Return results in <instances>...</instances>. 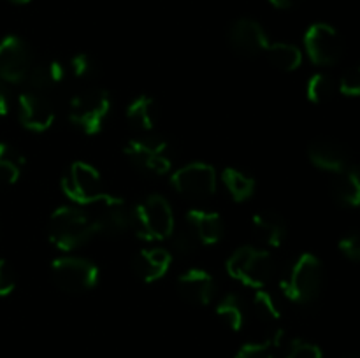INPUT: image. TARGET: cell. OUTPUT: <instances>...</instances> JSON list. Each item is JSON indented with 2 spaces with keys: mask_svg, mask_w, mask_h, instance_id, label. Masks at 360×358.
I'll return each mask as SVG.
<instances>
[{
  "mask_svg": "<svg viewBox=\"0 0 360 358\" xmlns=\"http://www.w3.org/2000/svg\"><path fill=\"white\" fill-rule=\"evenodd\" d=\"M97 234L94 216L77 207H58L49 218L48 237L62 251H72L86 244Z\"/></svg>",
  "mask_w": 360,
  "mask_h": 358,
  "instance_id": "6da1fadb",
  "label": "cell"
},
{
  "mask_svg": "<svg viewBox=\"0 0 360 358\" xmlns=\"http://www.w3.org/2000/svg\"><path fill=\"white\" fill-rule=\"evenodd\" d=\"M323 267L311 253L301 255L283 274L280 281L281 291L297 304H309L322 291Z\"/></svg>",
  "mask_w": 360,
  "mask_h": 358,
  "instance_id": "7a4b0ae2",
  "label": "cell"
},
{
  "mask_svg": "<svg viewBox=\"0 0 360 358\" xmlns=\"http://www.w3.org/2000/svg\"><path fill=\"white\" fill-rule=\"evenodd\" d=\"M227 272L245 286L262 290L273 279L274 272H276V263L267 249L245 246L229 258Z\"/></svg>",
  "mask_w": 360,
  "mask_h": 358,
  "instance_id": "3957f363",
  "label": "cell"
},
{
  "mask_svg": "<svg viewBox=\"0 0 360 358\" xmlns=\"http://www.w3.org/2000/svg\"><path fill=\"white\" fill-rule=\"evenodd\" d=\"M134 227L144 241H162L174 232V213L162 195H151L134 209Z\"/></svg>",
  "mask_w": 360,
  "mask_h": 358,
  "instance_id": "277c9868",
  "label": "cell"
},
{
  "mask_svg": "<svg viewBox=\"0 0 360 358\" xmlns=\"http://www.w3.org/2000/svg\"><path fill=\"white\" fill-rule=\"evenodd\" d=\"M109 111L111 100L108 91L101 88H88L72 97L69 104V119L86 135H95L104 126Z\"/></svg>",
  "mask_w": 360,
  "mask_h": 358,
  "instance_id": "5b68a950",
  "label": "cell"
},
{
  "mask_svg": "<svg viewBox=\"0 0 360 358\" xmlns=\"http://www.w3.org/2000/svg\"><path fill=\"white\" fill-rule=\"evenodd\" d=\"M62 190L72 202L79 206H94L112 197L111 193L105 192L97 168L84 161H76L70 165L62 179Z\"/></svg>",
  "mask_w": 360,
  "mask_h": 358,
  "instance_id": "8992f818",
  "label": "cell"
},
{
  "mask_svg": "<svg viewBox=\"0 0 360 358\" xmlns=\"http://www.w3.org/2000/svg\"><path fill=\"white\" fill-rule=\"evenodd\" d=\"M53 283L67 293H84L98 281L97 265L86 258L63 256L51 263Z\"/></svg>",
  "mask_w": 360,
  "mask_h": 358,
  "instance_id": "52a82bcc",
  "label": "cell"
},
{
  "mask_svg": "<svg viewBox=\"0 0 360 358\" xmlns=\"http://www.w3.org/2000/svg\"><path fill=\"white\" fill-rule=\"evenodd\" d=\"M125 154L143 171L162 175L171 171L172 151L167 140L160 137L134 139L125 144Z\"/></svg>",
  "mask_w": 360,
  "mask_h": 358,
  "instance_id": "ba28073f",
  "label": "cell"
},
{
  "mask_svg": "<svg viewBox=\"0 0 360 358\" xmlns=\"http://www.w3.org/2000/svg\"><path fill=\"white\" fill-rule=\"evenodd\" d=\"M171 185L179 195L186 199L204 200L217 192V171L211 165L200 161L188 164L172 174Z\"/></svg>",
  "mask_w": 360,
  "mask_h": 358,
  "instance_id": "9c48e42d",
  "label": "cell"
},
{
  "mask_svg": "<svg viewBox=\"0 0 360 358\" xmlns=\"http://www.w3.org/2000/svg\"><path fill=\"white\" fill-rule=\"evenodd\" d=\"M306 53L316 65H334L341 60L345 44L334 27L327 23H315L304 34Z\"/></svg>",
  "mask_w": 360,
  "mask_h": 358,
  "instance_id": "30bf717a",
  "label": "cell"
},
{
  "mask_svg": "<svg viewBox=\"0 0 360 358\" xmlns=\"http://www.w3.org/2000/svg\"><path fill=\"white\" fill-rule=\"evenodd\" d=\"M34 65L30 46L18 35H7L0 41V77L7 83L27 79Z\"/></svg>",
  "mask_w": 360,
  "mask_h": 358,
  "instance_id": "8fae6325",
  "label": "cell"
},
{
  "mask_svg": "<svg viewBox=\"0 0 360 358\" xmlns=\"http://www.w3.org/2000/svg\"><path fill=\"white\" fill-rule=\"evenodd\" d=\"M97 206H101L98 213L94 216L97 234L116 237L127 234L134 227V211H130L120 197L112 195L111 199L98 202Z\"/></svg>",
  "mask_w": 360,
  "mask_h": 358,
  "instance_id": "7c38bea8",
  "label": "cell"
},
{
  "mask_svg": "<svg viewBox=\"0 0 360 358\" xmlns=\"http://www.w3.org/2000/svg\"><path fill=\"white\" fill-rule=\"evenodd\" d=\"M229 42L238 55L246 58L259 56L269 46L264 28L250 18H241L232 25L229 32Z\"/></svg>",
  "mask_w": 360,
  "mask_h": 358,
  "instance_id": "4fadbf2b",
  "label": "cell"
},
{
  "mask_svg": "<svg viewBox=\"0 0 360 358\" xmlns=\"http://www.w3.org/2000/svg\"><path fill=\"white\" fill-rule=\"evenodd\" d=\"M20 119L25 128L32 132H46L55 121L53 105L41 93L20 95Z\"/></svg>",
  "mask_w": 360,
  "mask_h": 358,
  "instance_id": "5bb4252c",
  "label": "cell"
},
{
  "mask_svg": "<svg viewBox=\"0 0 360 358\" xmlns=\"http://www.w3.org/2000/svg\"><path fill=\"white\" fill-rule=\"evenodd\" d=\"M308 157L313 165H316L322 171L341 172L348 167L350 154L345 144L340 140L329 139V137H320L315 139L308 147Z\"/></svg>",
  "mask_w": 360,
  "mask_h": 358,
  "instance_id": "9a60e30c",
  "label": "cell"
},
{
  "mask_svg": "<svg viewBox=\"0 0 360 358\" xmlns=\"http://www.w3.org/2000/svg\"><path fill=\"white\" fill-rule=\"evenodd\" d=\"M214 279L204 269H190L178 279V291L188 304L207 305L213 298Z\"/></svg>",
  "mask_w": 360,
  "mask_h": 358,
  "instance_id": "2e32d148",
  "label": "cell"
},
{
  "mask_svg": "<svg viewBox=\"0 0 360 358\" xmlns=\"http://www.w3.org/2000/svg\"><path fill=\"white\" fill-rule=\"evenodd\" d=\"M186 221L200 244H217L224 237V220L218 213L206 209H192L186 214Z\"/></svg>",
  "mask_w": 360,
  "mask_h": 358,
  "instance_id": "e0dca14e",
  "label": "cell"
},
{
  "mask_svg": "<svg viewBox=\"0 0 360 358\" xmlns=\"http://www.w3.org/2000/svg\"><path fill=\"white\" fill-rule=\"evenodd\" d=\"M172 255L167 249L153 248V249H143L139 255L134 260V269L136 274L146 283H153L164 277L171 267Z\"/></svg>",
  "mask_w": 360,
  "mask_h": 358,
  "instance_id": "ac0fdd59",
  "label": "cell"
},
{
  "mask_svg": "<svg viewBox=\"0 0 360 358\" xmlns=\"http://www.w3.org/2000/svg\"><path fill=\"white\" fill-rule=\"evenodd\" d=\"M253 232L257 239L269 248H280L287 237L285 220L274 211H259L253 216Z\"/></svg>",
  "mask_w": 360,
  "mask_h": 358,
  "instance_id": "d6986e66",
  "label": "cell"
},
{
  "mask_svg": "<svg viewBox=\"0 0 360 358\" xmlns=\"http://www.w3.org/2000/svg\"><path fill=\"white\" fill-rule=\"evenodd\" d=\"M67 72H69V67L60 60L34 63L30 72H28L27 81L37 93H41V91H48L62 83Z\"/></svg>",
  "mask_w": 360,
  "mask_h": 358,
  "instance_id": "ffe728a7",
  "label": "cell"
},
{
  "mask_svg": "<svg viewBox=\"0 0 360 358\" xmlns=\"http://www.w3.org/2000/svg\"><path fill=\"white\" fill-rule=\"evenodd\" d=\"M158 119H160V107H158L157 100L148 95L134 98L127 107V121L137 130L150 132L157 126Z\"/></svg>",
  "mask_w": 360,
  "mask_h": 358,
  "instance_id": "44dd1931",
  "label": "cell"
},
{
  "mask_svg": "<svg viewBox=\"0 0 360 358\" xmlns=\"http://www.w3.org/2000/svg\"><path fill=\"white\" fill-rule=\"evenodd\" d=\"M333 193L341 204L350 207L360 206V167H347L338 172L333 181Z\"/></svg>",
  "mask_w": 360,
  "mask_h": 358,
  "instance_id": "7402d4cb",
  "label": "cell"
},
{
  "mask_svg": "<svg viewBox=\"0 0 360 358\" xmlns=\"http://www.w3.org/2000/svg\"><path fill=\"white\" fill-rule=\"evenodd\" d=\"M221 183L236 202H245L255 193V179L239 168L227 167L221 172Z\"/></svg>",
  "mask_w": 360,
  "mask_h": 358,
  "instance_id": "603a6c76",
  "label": "cell"
},
{
  "mask_svg": "<svg viewBox=\"0 0 360 358\" xmlns=\"http://www.w3.org/2000/svg\"><path fill=\"white\" fill-rule=\"evenodd\" d=\"M267 62L271 63L276 69L285 70V72H290V70H295L302 62V53L297 46L287 44V42H274L266 48L264 51Z\"/></svg>",
  "mask_w": 360,
  "mask_h": 358,
  "instance_id": "cb8c5ba5",
  "label": "cell"
},
{
  "mask_svg": "<svg viewBox=\"0 0 360 358\" xmlns=\"http://www.w3.org/2000/svg\"><path fill=\"white\" fill-rule=\"evenodd\" d=\"M25 158L11 144L0 142V188L11 186L20 179Z\"/></svg>",
  "mask_w": 360,
  "mask_h": 358,
  "instance_id": "d4e9b609",
  "label": "cell"
},
{
  "mask_svg": "<svg viewBox=\"0 0 360 358\" xmlns=\"http://www.w3.org/2000/svg\"><path fill=\"white\" fill-rule=\"evenodd\" d=\"M217 314L231 330H241L245 323V309L236 295H225L217 307Z\"/></svg>",
  "mask_w": 360,
  "mask_h": 358,
  "instance_id": "484cf974",
  "label": "cell"
},
{
  "mask_svg": "<svg viewBox=\"0 0 360 358\" xmlns=\"http://www.w3.org/2000/svg\"><path fill=\"white\" fill-rule=\"evenodd\" d=\"M336 93V84L333 77L327 74H315L309 77L308 86H306V95L313 104H326Z\"/></svg>",
  "mask_w": 360,
  "mask_h": 358,
  "instance_id": "4316f807",
  "label": "cell"
},
{
  "mask_svg": "<svg viewBox=\"0 0 360 358\" xmlns=\"http://www.w3.org/2000/svg\"><path fill=\"white\" fill-rule=\"evenodd\" d=\"M253 312H255V316L260 321L266 323H274L281 318V311L278 307L276 300L264 288L262 290H257L255 297H253Z\"/></svg>",
  "mask_w": 360,
  "mask_h": 358,
  "instance_id": "83f0119b",
  "label": "cell"
},
{
  "mask_svg": "<svg viewBox=\"0 0 360 358\" xmlns=\"http://www.w3.org/2000/svg\"><path fill=\"white\" fill-rule=\"evenodd\" d=\"M199 244L200 242L197 241V237L188 227L179 228V230L174 228V232H172V248L179 256H192Z\"/></svg>",
  "mask_w": 360,
  "mask_h": 358,
  "instance_id": "f1b7e54d",
  "label": "cell"
},
{
  "mask_svg": "<svg viewBox=\"0 0 360 358\" xmlns=\"http://www.w3.org/2000/svg\"><path fill=\"white\" fill-rule=\"evenodd\" d=\"M278 347L280 346L269 337V339L264 340V343L245 344V346L236 353L234 358H276L274 351H276Z\"/></svg>",
  "mask_w": 360,
  "mask_h": 358,
  "instance_id": "f546056e",
  "label": "cell"
},
{
  "mask_svg": "<svg viewBox=\"0 0 360 358\" xmlns=\"http://www.w3.org/2000/svg\"><path fill=\"white\" fill-rule=\"evenodd\" d=\"M285 358H322V350L316 344L302 339H294L288 346Z\"/></svg>",
  "mask_w": 360,
  "mask_h": 358,
  "instance_id": "4dcf8cb0",
  "label": "cell"
},
{
  "mask_svg": "<svg viewBox=\"0 0 360 358\" xmlns=\"http://www.w3.org/2000/svg\"><path fill=\"white\" fill-rule=\"evenodd\" d=\"M340 91L347 97H360V65L345 70L340 79Z\"/></svg>",
  "mask_w": 360,
  "mask_h": 358,
  "instance_id": "1f68e13d",
  "label": "cell"
},
{
  "mask_svg": "<svg viewBox=\"0 0 360 358\" xmlns=\"http://www.w3.org/2000/svg\"><path fill=\"white\" fill-rule=\"evenodd\" d=\"M69 70L76 77L83 79V77L91 76L95 72V62L90 55L86 53H79V55L72 56L69 62Z\"/></svg>",
  "mask_w": 360,
  "mask_h": 358,
  "instance_id": "d6a6232c",
  "label": "cell"
},
{
  "mask_svg": "<svg viewBox=\"0 0 360 358\" xmlns=\"http://www.w3.org/2000/svg\"><path fill=\"white\" fill-rule=\"evenodd\" d=\"M16 272L7 260H0V297H7L16 288Z\"/></svg>",
  "mask_w": 360,
  "mask_h": 358,
  "instance_id": "836d02e7",
  "label": "cell"
},
{
  "mask_svg": "<svg viewBox=\"0 0 360 358\" xmlns=\"http://www.w3.org/2000/svg\"><path fill=\"white\" fill-rule=\"evenodd\" d=\"M340 251L347 258L360 262V232H350L340 241Z\"/></svg>",
  "mask_w": 360,
  "mask_h": 358,
  "instance_id": "e575fe53",
  "label": "cell"
},
{
  "mask_svg": "<svg viewBox=\"0 0 360 358\" xmlns=\"http://www.w3.org/2000/svg\"><path fill=\"white\" fill-rule=\"evenodd\" d=\"M9 112V97H7L6 88L0 84V116H6Z\"/></svg>",
  "mask_w": 360,
  "mask_h": 358,
  "instance_id": "d590c367",
  "label": "cell"
},
{
  "mask_svg": "<svg viewBox=\"0 0 360 358\" xmlns=\"http://www.w3.org/2000/svg\"><path fill=\"white\" fill-rule=\"evenodd\" d=\"M269 2L273 4L274 7H278V9H287V7L292 6L294 0H269Z\"/></svg>",
  "mask_w": 360,
  "mask_h": 358,
  "instance_id": "8d00e7d4",
  "label": "cell"
},
{
  "mask_svg": "<svg viewBox=\"0 0 360 358\" xmlns=\"http://www.w3.org/2000/svg\"><path fill=\"white\" fill-rule=\"evenodd\" d=\"M11 2H14V4H28V2H30V0H11Z\"/></svg>",
  "mask_w": 360,
  "mask_h": 358,
  "instance_id": "74e56055",
  "label": "cell"
},
{
  "mask_svg": "<svg viewBox=\"0 0 360 358\" xmlns=\"http://www.w3.org/2000/svg\"><path fill=\"white\" fill-rule=\"evenodd\" d=\"M343 358H360V354H347V357Z\"/></svg>",
  "mask_w": 360,
  "mask_h": 358,
  "instance_id": "f35d334b",
  "label": "cell"
}]
</instances>
